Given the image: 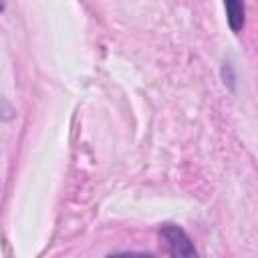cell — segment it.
<instances>
[{
    "label": "cell",
    "mask_w": 258,
    "mask_h": 258,
    "mask_svg": "<svg viewBox=\"0 0 258 258\" xmlns=\"http://www.w3.org/2000/svg\"><path fill=\"white\" fill-rule=\"evenodd\" d=\"M159 242H161L163 250L169 256L189 258V256L198 254L191 238L187 236V232L181 226H175V224H163L159 228Z\"/></svg>",
    "instance_id": "1"
},
{
    "label": "cell",
    "mask_w": 258,
    "mask_h": 258,
    "mask_svg": "<svg viewBox=\"0 0 258 258\" xmlns=\"http://www.w3.org/2000/svg\"><path fill=\"white\" fill-rule=\"evenodd\" d=\"M226 8V18L228 26L232 32H242L244 22H246V4L244 0H224Z\"/></svg>",
    "instance_id": "2"
},
{
    "label": "cell",
    "mask_w": 258,
    "mask_h": 258,
    "mask_svg": "<svg viewBox=\"0 0 258 258\" xmlns=\"http://www.w3.org/2000/svg\"><path fill=\"white\" fill-rule=\"evenodd\" d=\"M222 77H224V83H228L232 89H234V73H232V67H230V62H224V67H222Z\"/></svg>",
    "instance_id": "3"
}]
</instances>
